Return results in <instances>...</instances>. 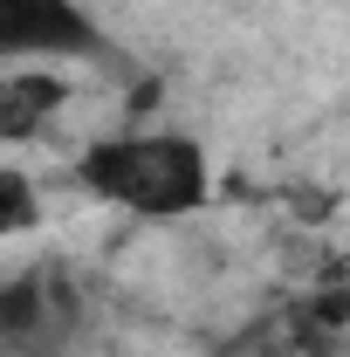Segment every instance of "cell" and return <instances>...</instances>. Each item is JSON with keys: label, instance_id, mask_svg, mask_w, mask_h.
<instances>
[{"label": "cell", "instance_id": "obj_1", "mask_svg": "<svg viewBox=\"0 0 350 357\" xmlns=\"http://www.w3.org/2000/svg\"><path fill=\"white\" fill-rule=\"evenodd\" d=\"M83 185L96 199L137 213V220H185L213 192V158L192 137L131 131V137H103L83 151Z\"/></svg>", "mask_w": 350, "mask_h": 357}, {"label": "cell", "instance_id": "obj_2", "mask_svg": "<svg viewBox=\"0 0 350 357\" xmlns=\"http://www.w3.org/2000/svg\"><path fill=\"white\" fill-rule=\"evenodd\" d=\"M96 28L76 0H0V62H48V55H96Z\"/></svg>", "mask_w": 350, "mask_h": 357}, {"label": "cell", "instance_id": "obj_3", "mask_svg": "<svg viewBox=\"0 0 350 357\" xmlns=\"http://www.w3.org/2000/svg\"><path fill=\"white\" fill-rule=\"evenodd\" d=\"M62 76L55 69H14L7 83H0V137H28L42 131L48 117L62 110Z\"/></svg>", "mask_w": 350, "mask_h": 357}, {"label": "cell", "instance_id": "obj_4", "mask_svg": "<svg viewBox=\"0 0 350 357\" xmlns=\"http://www.w3.org/2000/svg\"><path fill=\"white\" fill-rule=\"evenodd\" d=\"M42 316H48V296H42V282H35V275H21V282H7V289H0V337H7V344L35 337V330H42Z\"/></svg>", "mask_w": 350, "mask_h": 357}, {"label": "cell", "instance_id": "obj_5", "mask_svg": "<svg viewBox=\"0 0 350 357\" xmlns=\"http://www.w3.org/2000/svg\"><path fill=\"white\" fill-rule=\"evenodd\" d=\"M35 185L28 172H14V165H0V234H21V227H35Z\"/></svg>", "mask_w": 350, "mask_h": 357}]
</instances>
